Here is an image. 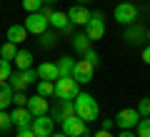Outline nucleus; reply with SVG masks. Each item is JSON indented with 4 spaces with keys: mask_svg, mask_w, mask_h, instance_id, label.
<instances>
[{
    "mask_svg": "<svg viewBox=\"0 0 150 137\" xmlns=\"http://www.w3.org/2000/svg\"><path fill=\"white\" fill-rule=\"evenodd\" d=\"M73 102H75V115L80 117V120H85V122H95L98 120L100 107H98V102H95L93 95H88V92H78Z\"/></svg>",
    "mask_w": 150,
    "mask_h": 137,
    "instance_id": "nucleus-1",
    "label": "nucleus"
},
{
    "mask_svg": "<svg viewBox=\"0 0 150 137\" xmlns=\"http://www.w3.org/2000/svg\"><path fill=\"white\" fill-rule=\"evenodd\" d=\"M78 92H80V90H78V80H75L73 75L55 80V97H58V100H75Z\"/></svg>",
    "mask_w": 150,
    "mask_h": 137,
    "instance_id": "nucleus-2",
    "label": "nucleus"
},
{
    "mask_svg": "<svg viewBox=\"0 0 150 137\" xmlns=\"http://www.w3.org/2000/svg\"><path fill=\"white\" fill-rule=\"evenodd\" d=\"M35 80H40V77H38V70L30 67V70H15V72L10 75V80H8V82H10L13 92H23V90H25L28 85H33Z\"/></svg>",
    "mask_w": 150,
    "mask_h": 137,
    "instance_id": "nucleus-3",
    "label": "nucleus"
},
{
    "mask_svg": "<svg viewBox=\"0 0 150 137\" xmlns=\"http://www.w3.org/2000/svg\"><path fill=\"white\" fill-rule=\"evenodd\" d=\"M115 20H118L120 25H133V22L138 20V8H135V3H130V0L118 3V5H115Z\"/></svg>",
    "mask_w": 150,
    "mask_h": 137,
    "instance_id": "nucleus-4",
    "label": "nucleus"
},
{
    "mask_svg": "<svg viewBox=\"0 0 150 137\" xmlns=\"http://www.w3.org/2000/svg\"><path fill=\"white\" fill-rule=\"evenodd\" d=\"M85 35L90 40H100L105 35V18H103V13H90V20L85 22Z\"/></svg>",
    "mask_w": 150,
    "mask_h": 137,
    "instance_id": "nucleus-5",
    "label": "nucleus"
},
{
    "mask_svg": "<svg viewBox=\"0 0 150 137\" xmlns=\"http://www.w3.org/2000/svg\"><path fill=\"white\" fill-rule=\"evenodd\" d=\"M138 122H140L138 107H125V110H120L118 115H115V125H118L120 130H133Z\"/></svg>",
    "mask_w": 150,
    "mask_h": 137,
    "instance_id": "nucleus-6",
    "label": "nucleus"
},
{
    "mask_svg": "<svg viewBox=\"0 0 150 137\" xmlns=\"http://www.w3.org/2000/svg\"><path fill=\"white\" fill-rule=\"evenodd\" d=\"M30 130L35 132V137H50L55 132V120L48 115H38V117H33Z\"/></svg>",
    "mask_w": 150,
    "mask_h": 137,
    "instance_id": "nucleus-7",
    "label": "nucleus"
},
{
    "mask_svg": "<svg viewBox=\"0 0 150 137\" xmlns=\"http://www.w3.org/2000/svg\"><path fill=\"white\" fill-rule=\"evenodd\" d=\"M23 25H25V30L30 32V35H43L50 27V22H48V18H43L40 13H28V18H25Z\"/></svg>",
    "mask_w": 150,
    "mask_h": 137,
    "instance_id": "nucleus-8",
    "label": "nucleus"
},
{
    "mask_svg": "<svg viewBox=\"0 0 150 137\" xmlns=\"http://www.w3.org/2000/svg\"><path fill=\"white\" fill-rule=\"evenodd\" d=\"M60 125H63V132L68 137H80V135H85V132H88V122L80 120L78 115H70L68 120H63Z\"/></svg>",
    "mask_w": 150,
    "mask_h": 137,
    "instance_id": "nucleus-9",
    "label": "nucleus"
},
{
    "mask_svg": "<svg viewBox=\"0 0 150 137\" xmlns=\"http://www.w3.org/2000/svg\"><path fill=\"white\" fill-rule=\"evenodd\" d=\"M93 72H95V65H90L85 58H83V60H75L73 77L78 80V85H88V82H93Z\"/></svg>",
    "mask_w": 150,
    "mask_h": 137,
    "instance_id": "nucleus-10",
    "label": "nucleus"
},
{
    "mask_svg": "<svg viewBox=\"0 0 150 137\" xmlns=\"http://www.w3.org/2000/svg\"><path fill=\"white\" fill-rule=\"evenodd\" d=\"M70 115H75V102L73 100H58L50 117H53L55 122H63V120H68Z\"/></svg>",
    "mask_w": 150,
    "mask_h": 137,
    "instance_id": "nucleus-11",
    "label": "nucleus"
},
{
    "mask_svg": "<svg viewBox=\"0 0 150 137\" xmlns=\"http://www.w3.org/2000/svg\"><path fill=\"white\" fill-rule=\"evenodd\" d=\"M10 117H13V125H15L18 130H25V127L33 125V112L28 110V107H18L15 105V110L10 112Z\"/></svg>",
    "mask_w": 150,
    "mask_h": 137,
    "instance_id": "nucleus-12",
    "label": "nucleus"
},
{
    "mask_svg": "<svg viewBox=\"0 0 150 137\" xmlns=\"http://www.w3.org/2000/svg\"><path fill=\"white\" fill-rule=\"evenodd\" d=\"M143 40H148V30H143L140 25H128V30H125V42H128V45H143Z\"/></svg>",
    "mask_w": 150,
    "mask_h": 137,
    "instance_id": "nucleus-13",
    "label": "nucleus"
},
{
    "mask_svg": "<svg viewBox=\"0 0 150 137\" xmlns=\"http://www.w3.org/2000/svg\"><path fill=\"white\" fill-rule=\"evenodd\" d=\"M28 110L33 112V117H38V115H48V100H45L43 95H33V97H28Z\"/></svg>",
    "mask_w": 150,
    "mask_h": 137,
    "instance_id": "nucleus-14",
    "label": "nucleus"
},
{
    "mask_svg": "<svg viewBox=\"0 0 150 137\" xmlns=\"http://www.w3.org/2000/svg\"><path fill=\"white\" fill-rule=\"evenodd\" d=\"M68 18H70L73 25H85V22L90 20V10H88L85 5H73L68 10Z\"/></svg>",
    "mask_w": 150,
    "mask_h": 137,
    "instance_id": "nucleus-15",
    "label": "nucleus"
},
{
    "mask_svg": "<svg viewBox=\"0 0 150 137\" xmlns=\"http://www.w3.org/2000/svg\"><path fill=\"white\" fill-rule=\"evenodd\" d=\"M38 77H40V80H50V82H55V80L60 77L58 65H55V63H40V65H38Z\"/></svg>",
    "mask_w": 150,
    "mask_h": 137,
    "instance_id": "nucleus-16",
    "label": "nucleus"
},
{
    "mask_svg": "<svg viewBox=\"0 0 150 137\" xmlns=\"http://www.w3.org/2000/svg\"><path fill=\"white\" fill-rule=\"evenodd\" d=\"M28 35H30V32L25 30V25H18V22H15V25H10V27H8V40H10V42H15V45L25 42V40H28Z\"/></svg>",
    "mask_w": 150,
    "mask_h": 137,
    "instance_id": "nucleus-17",
    "label": "nucleus"
},
{
    "mask_svg": "<svg viewBox=\"0 0 150 137\" xmlns=\"http://www.w3.org/2000/svg\"><path fill=\"white\" fill-rule=\"evenodd\" d=\"M48 22H50V27H55V30H65V27L70 25V18H68V13H63V10H53V15L48 18Z\"/></svg>",
    "mask_w": 150,
    "mask_h": 137,
    "instance_id": "nucleus-18",
    "label": "nucleus"
},
{
    "mask_svg": "<svg viewBox=\"0 0 150 137\" xmlns=\"http://www.w3.org/2000/svg\"><path fill=\"white\" fill-rule=\"evenodd\" d=\"M13 63H15V70H30L33 67V53H28V50H18L15 58H13Z\"/></svg>",
    "mask_w": 150,
    "mask_h": 137,
    "instance_id": "nucleus-19",
    "label": "nucleus"
},
{
    "mask_svg": "<svg viewBox=\"0 0 150 137\" xmlns=\"http://www.w3.org/2000/svg\"><path fill=\"white\" fill-rule=\"evenodd\" d=\"M70 42H73V50H75V53H88V50H90V37H88L85 35V32H80V35H73V37H70Z\"/></svg>",
    "mask_w": 150,
    "mask_h": 137,
    "instance_id": "nucleus-20",
    "label": "nucleus"
},
{
    "mask_svg": "<svg viewBox=\"0 0 150 137\" xmlns=\"http://www.w3.org/2000/svg\"><path fill=\"white\" fill-rule=\"evenodd\" d=\"M13 105V87L10 82H0V110H8Z\"/></svg>",
    "mask_w": 150,
    "mask_h": 137,
    "instance_id": "nucleus-21",
    "label": "nucleus"
},
{
    "mask_svg": "<svg viewBox=\"0 0 150 137\" xmlns=\"http://www.w3.org/2000/svg\"><path fill=\"white\" fill-rule=\"evenodd\" d=\"M55 65H58L60 77H68V75H73V70H75V60H73V58H68V55H65V58H60Z\"/></svg>",
    "mask_w": 150,
    "mask_h": 137,
    "instance_id": "nucleus-22",
    "label": "nucleus"
},
{
    "mask_svg": "<svg viewBox=\"0 0 150 137\" xmlns=\"http://www.w3.org/2000/svg\"><path fill=\"white\" fill-rule=\"evenodd\" d=\"M38 95H43V97L55 95V82H50V80H38Z\"/></svg>",
    "mask_w": 150,
    "mask_h": 137,
    "instance_id": "nucleus-23",
    "label": "nucleus"
},
{
    "mask_svg": "<svg viewBox=\"0 0 150 137\" xmlns=\"http://www.w3.org/2000/svg\"><path fill=\"white\" fill-rule=\"evenodd\" d=\"M15 53H18V48H15V42H10V40L0 48V58H3V60H10V63H13V58H15Z\"/></svg>",
    "mask_w": 150,
    "mask_h": 137,
    "instance_id": "nucleus-24",
    "label": "nucleus"
},
{
    "mask_svg": "<svg viewBox=\"0 0 150 137\" xmlns=\"http://www.w3.org/2000/svg\"><path fill=\"white\" fill-rule=\"evenodd\" d=\"M10 75H13L10 60H3V58H0V82H8V80H10Z\"/></svg>",
    "mask_w": 150,
    "mask_h": 137,
    "instance_id": "nucleus-25",
    "label": "nucleus"
},
{
    "mask_svg": "<svg viewBox=\"0 0 150 137\" xmlns=\"http://www.w3.org/2000/svg\"><path fill=\"white\" fill-rule=\"evenodd\" d=\"M138 137H150V117H140V122L135 125Z\"/></svg>",
    "mask_w": 150,
    "mask_h": 137,
    "instance_id": "nucleus-26",
    "label": "nucleus"
},
{
    "mask_svg": "<svg viewBox=\"0 0 150 137\" xmlns=\"http://www.w3.org/2000/svg\"><path fill=\"white\" fill-rule=\"evenodd\" d=\"M43 5H45L43 0H23V8H25L28 13H40Z\"/></svg>",
    "mask_w": 150,
    "mask_h": 137,
    "instance_id": "nucleus-27",
    "label": "nucleus"
},
{
    "mask_svg": "<svg viewBox=\"0 0 150 137\" xmlns=\"http://www.w3.org/2000/svg\"><path fill=\"white\" fill-rule=\"evenodd\" d=\"M10 127H13V117L5 110H0V132H8Z\"/></svg>",
    "mask_w": 150,
    "mask_h": 137,
    "instance_id": "nucleus-28",
    "label": "nucleus"
},
{
    "mask_svg": "<svg viewBox=\"0 0 150 137\" xmlns=\"http://www.w3.org/2000/svg\"><path fill=\"white\" fill-rule=\"evenodd\" d=\"M138 112H140V117H150V97H143L138 102Z\"/></svg>",
    "mask_w": 150,
    "mask_h": 137,
    "instance_id": "nucleus-29",
    "label": "nucleus"
},
{
    "mask_svg": "<svg viewBox=\"0 0 150 137\" xmlns=\"http://www.w3.org/2000/svg\"><path fill=\"white\" fill-rule=\"evenodd\" d=\"M13 105L25 107L28 105V95H25V92H13Z\"/></svg>",
    "mask_w": 150,
    "mask_h": 137,
    "instance_id": "nucleus-30",
    "label": "nucleus"
},
{
    "mask_svg": "<svg viewBox=\"0 0 150 137\" xmlns=\"http://www.w3.org/2000/svg\"><path fill=\"white\" fill-rule=\"evenodd\" d=\"M40 37H43V48H53V45H55V32L45 30V32H43Z\"/></svg>",
    "mask_w": 150,
    "mask_h": 137,
    "instance_id": "nucleus-31",
    "label": "nucleus"
},
{
    "mask_svg": "<svg viewBox=\"0 0 150 137\" xmlns=\"http://www.w3.org/2000/svg\"><path fill=\"white\" fill-rule=\"evenodd\" d=\"M83 58H85L88 60V63H90V65H95V67H98V60H100V58H98V53H95V50H88V53H83Z\"/></svg>",
    "mask_w": 150,
    "mask_h": 137,
    "instance_id": "nucleus-32",
    "label": "nucleus"
},
{
    "mask_svg": "<svg viewBox=\"0 0 150 137\" xmlns=\"http://www.w3.org/2000/svg\"><path fill=\"white\" fill-rule=\"evenodd\" d=\"M40 15H43V18H50V15H53V8H50V3H45V5L40 8Z\"/></svg>",
    "mask_w": 150,
    "mask_h": 137,
    "instance_id": "nucleus-33",
    "label": "nucleus"
},
{
    "mask_svg": "<svg viewBox=\"0 0 150 137\" xmlns=\"http://www.w3.org/2000/svg\"><path fill=\"white\" fill-rule=\"evenodd\" d=\"M18 137H35V132L30 127H25V130H18Z\"/></svg>",
    "mask_w": 150,
    "mask_h": 137,
    "instance_id": "nucleus-34",
    "label": "nucleus"
},
{
    "mask_svg": "<svg viewBox=\"0 0 150 137\" xmlns=\"http://www.w3.org/2000/svg\"><path fill=\"white\" fill-rule=\"evenodd\" d=\"M143 63H145V65H150V45L143 50Z\"/></svg>",
    "mask_w": 150,
    "mask_h": 137,
    "instance_id": "nucleus-35",
    "label": "nucleus"
},
{
    "mask_svg": "<svg viewBox=\"0 0 150 137\" xmlns=\"http://www.w3.org/2000/svg\"><path fill=\"white\" fill-rule=\"evenodd\" d=\"M93 137H112V135H110V130H98Z\"/></svg>",
    "mask_w": 150,
    "mask_h": 137,
    "instance_id": "nucleus-36",
    "label": "nucleus"
},
{
    "mask_svg": "<svg viewBox=\"0 0 150 137\" xmlns=\"http://www.w3.org/2000/svg\"><path fill=\"white\" fill-rule=\"evenodd\" d=\"M112 125H115V120H103V130H112Z\"/></svg>",
    "mask_w": 150,
    "mask_h": 137,
    "instance_id": "nucleus-37",
    "label": "nucleus"
},
{
    "mask_svg": "<svg viewBox=\"0 0 150 137\" xmlns=\"http://www.w3.org/2000/svg\"><path fill=\"white\" fill-rule=\"evenodd\" d=\"M60 32H63V35H73V22H70V25L65 27V30H60Z\"/></svg>",
    "mask_w": 150,
    "mask_h": 137,
    "instance_id": "nucleus-38",
    "label": "nucleus"
},
{
    "mask_svg": "<svg viewBox=\"0 0 150 137\" xmlns=\"http://www.w3.org/2000/svg\"><path fill=\"white\" fill-rule=\"evenodd\" d=\"M118 137H135V135H133V132H130V130H123V132H120Z\"/></svg>",
    "mask_w": 150,
    "mask_h": 137,
    "instance_id": "nucleus-39",
    "label": "nucleus"
},
{
    "mask_svg": "<svg viewBox=\"0 0 150 137\" xmlns=\"http://www.w3.org/2000/svg\"><path fill=\"white\" fill-rule=\"evenodd\" d=\"M50 137H68V135H65V132H53Z\"/></svg>",
    "mask_w": 150,
    "mask_h": 137,
    "instance_id": "nucleus-40",
    "label": "nucleus"
},
{
    "mask_svg": "<svg viewBox=\"0 0 150 137\" xmlns=\"http://www.w3.org/2000/svg\"><path fill=\"white\" fill-rule=\"evenodd\" d=\"M78 3H80V5H85V3H88V0H78Z\"/></svg>",
    "mask_w": 150,
    "mask_h": 137,
    "instance_id": "nucleus-41",
    "label": "nucleus"
},
{
    "mask_svg": "<svg viewBox=\"0 0 150 137\" xmlns=\"http://www.w3.org/2000/svg\"><path fill=\"white\" fill-rule=\"evenodd\" d=\"M43 3H55V0H43Z\"/></svg>",
    "mask_w": 150,
    "mask_h": 137,
    "instance_id": "nucleus-42",
    "label": "nucleus"
},
{
    "mask_svg": "<svg viewBox=\"0 0 150 137\" xmlns=\"http://www.w3.org/2000/svg\"><path fill=\"white\" fill-rule=\"evenodd\" d=\"M80 137H90V135H88V132H85V135H80Z\"/></svg>",
    "mask_w": 150,
    "mask_h": 137,
    "instance_id": "nucleus-43",
    "label": "nucleus"
},
{
    "mask_svg": "<svg viewBox=\"0 0 150 137\" xmlns=\"http://www.w3.org/2000/svg\"><path fill=\"white\" fill-rule=\"evenodd\" d=\"M148 42H150V30H148Z\"/></svg>",
    "mask_w": 150,
    "mask_h": 137,
    "instance_id": "nucleus-44",
    "label": "nucleus"
}]
</instances>
